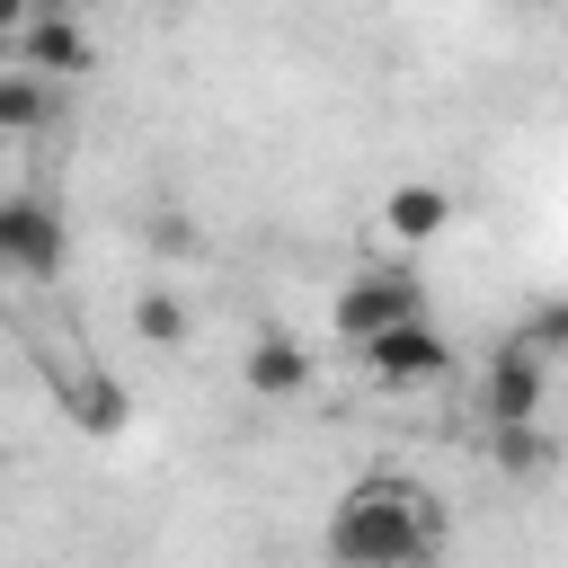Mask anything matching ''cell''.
Listing matches in <instances>:
<instances>
[{"label": "cell", "instance_id": "1", "mask_svg": "<svg viewBox=\"0 0 568 568\" xmlns=\"http://www.w3.org/2000/svg\"><path fill=\"white\" fill-rule=\"evenodd\" d=\"M435 550H444V506L399 470H373L328 506L337 568H435Z\"/></svg>", "mask_w": 568, "mask_h": 568}, {"label": "cell", "instance_id": "2", "mask_svg": "<svg viewBox=\"0 0 568 568\" xmlns=\"http://www.w3.org/2000/svg\"><path fill=\"white\" fill-rule=\"evenodd\" d=\"M408 320H426V293H417V275H399V266L355 275V284L337 293V328H346L355 346H373V337H390V328H408Z\"/></svg>", "mask_w": 568, "mask_h": 568}, {"label": "cell", "instance_id": "3", "mask_svg": "<svg viewBox=\"0 0 568 568\" xmlns=\"http://www.w3.org/2000/svg\"><path fill=\"white\" fill-rule=\"evenodd\" d=\"M541 399H550V364H532L524 346H497L488 373H479V417H488V435H497V426H532Z\"/></svg>", "mask_w": 568, "mask_h": 568}, {"label": "cell", "instance_id": "4", "mask_svg": "<svg viewBox=\"0 0 568 568\" xmlns=\"http://www.w3.org/2000/svg\"><path fill=\"white\" fill-rule=\"evenodd\" d=\"M0 266H18V275L62 266V213L44 195H0Z\"/></svg>", "mask_w": 568, "mask_h": 568}, {"label": "cell", "instance_id": "5", "mask_svg": "<svg viewBox=\"0 0 568 568\" xmlns=\"http://www.w3.org/2000/svg\"><path fill=\"white\" fill-rule=\"evenodd\" d=\"M355 355H364V373H373V382H390V390L435 382V373L453 364V346H444V328H435V320H408V328H390V337H373V346H355Z\"/></svg>", "mask_w": 568, "mask_h": 568}, {"label": "cell", "instance_id": "6", "mask_svg": "<svg viewBox=\"0 0 568 568\" xmlns=\"http://www.w3.org/2000/svg\"><path fill=\"white\" fill-rule=\"evenodd\" d=\"M89 27L71 18V9H44L36 27H27V44H18V71H36V80H53V71H89Z\"/></svg>", "mask_w": 568, "mask_h": 568}, {"label": "cell", "instance_id": "7", "mask_svg": "<svg viewBox=\"0 0 568 568\" xmlns=\"http://www.w3.org/2000/svg\"><path fill=\"white\" fill-rule=\"evenodd\" d=\"M240 373H248V390H257V399H293V390L311 382V355H302L284 328H266V337L248 346V364H240Z\"/></svg>", "mask_w": 568, "mask_h": 568}, {"label": "cell", "instance_id": "8", "mask_svg": "<svg viewBox=\"0 0 568 568\" xmlns=\"http://www.w3.org/2000/svg\"><path fill=\"white\" fill-rule=\"evenodd\" d=\"M382 222H390L399 240H435V231L453 222V195H444V186H426V178H408V186H390Z\"/></svg>", "mask_w": 568, "mask_h": 568}, {"label": "cell", "instance_id": "9", "mask_svg": "<svg viewBox=\"0 0 568 568\" xmlns=\"http://www.w3.org/2000/svg\"><path fill=\"white\" fill-rule=\"evenodd\" d=\"M133 337L178 346V337H186V302H178L169 284H142V293H133Z\"/></svg>", "mask_w": 568, "mask_h": 568}, {"label": "cell", "instance_id": "10", "mask_svg": "<svg viewBox=\"0 0 568 568\" xmlns=\"http://www.w3.org/2000/svg\"><path fill=\"white\" fill-rule=\"evenodd\" d=\"M53 115V89L36 80V71H0V133H27V124H44Z\"/></svg>", "mask_w": 568, "mask_h": 568}, {"label": "cell", "instance_id": "11", "mask_svg": "<svg viewBox=\"0 0 568 568\" xmlns=\"http://www.w3.org/2000/svg\"><path fill=\"white\" fill-rule=\"evenodd\" d=\"M62 399H71V426H89V435H115L124 426V390L115 382H71Z\"/></svg>", "mask_w": 568, "mask_h": 568}, {"label": "cell", "instance_id": "12", "mask_svg": "<svg viewBox=\"0 0 568 568\" xmlns=\"http://www.w3.org/2000/svg\"><path fill=\"white\" fill-rule=\"evenodd\" d=\"M506 346H524L532 364H559V355H568V302H541V311H532Z\"/></svg>", "mask_w": 568, "mask_h": 568}, {"label": "cell", "instance_id": "13", "mask_svg": "<svg viewBox=\"0 0 568 568\" xmlns=\"http://www.w3.org/2000/svg\"><path fill=\"white\" fill-rule=\"evenodd\" d=\"M488 462L515 470V479H532V470L550 462V444H541V426H497V435H488Z\"/></svg>", "mask_w": 568, "mask_h": 568}, {"label": "cell", "instance_id": "14", "mask_svg": "<svg viewBox=\"0 0 568 568\" xmlns=\"http://www.w3.org/2000/svg\"><path fill=\"white\" fill-rule=\"evenodd\" d=\"M27 27H36V18H27L18 0H0V53H9V44H27Z\"/></svg>", "mask_w": 568, "mask_h": 568}]
</instances>
